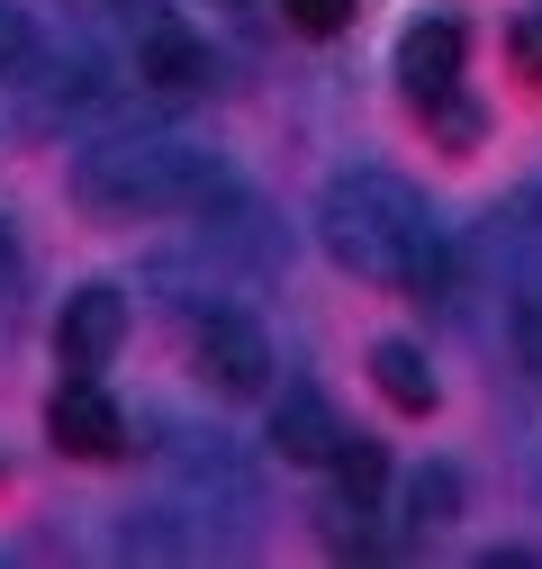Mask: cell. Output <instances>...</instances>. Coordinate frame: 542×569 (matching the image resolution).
<instances>
[{"instance_id":"obj_6","label":"cell","mask_w":542,"mask_h":569,"mask_svg":"<svg viewBox=\"0 0 542 569\" xmlns=\"http://www.w3.org/2000/svg\"><path fill=\"white\" fill-rule=\"evenodd\" d=\"M118 343H127V299L109 290V280H91V290L63 299V317H54V352H63V371H100Z\"/></svg>"},{"instance_id":"obj_16","label":"cell","mask_w":542,"mask_h":569,"mask_svg":"<svg viewBox=\"0 0 542 569\" xmlns=\"http://www.w3.org/2000/svg\"><path fill=\"white\" fill-rule=\"evenodd\" d=\"M506 54H515V73H524V82H542V10H524V19L506 28Z\"/></svg>"},{"instance_id":"obj_5","label":"cell","mask_w":542,"mask_h":569,"mask_svg":"<svg viewBox=\"0 0 542 569\" xmlns=\"http://www.w3.org/2000/svg\"><path fill=\"white\" fill-rule=\"evenodd\" d=\"M136 82H154V91H209L218 63H209V46H199L181 19H163L154 0H136Z\"/></svg>"},{"instance_id":"obj_15","label":"cell","mask_w":542,"mask_h":569,"mask_svg":"<svg viewBox=\"0 0 542 569\" xmlns=\"http://www.w3.org/2000/svg\"><path fill=\"white\" fill-rule=\"evenodd\" d=\"M281 19H290V28H308V37H334V28L353 19V0H281Z\"/></svg>"},{"instance_id":"obj_17","label":"cell","mask_w":542,"mask_h":569,"mask_svg":"<svg viewBox=\"0 0 542 569\" xmlns=\"http://www.w3.org/2000/svg\"><path fill=\"white\" fill-rule=\"evenodd\" d=\"M425 118L443 127V146H470V136H480V118H470V109H461L452 91H443V100H425Z\"/></svg>"},{"instance_id":"obj_18","label":"cell","mask_w":542,"mask_h":569,"mask_svg":"<svg viewBox=\"0 0 542 569\" xmlns=\"http://www.w3.org/2000/svg\"><path fill=\"white\" fill-rule=\"evenodd\" d=\"M0 271H10V218H0Z\"/></svg>"},{"instance_id":"obj_1","label":"cell","mask_w":542,"mask_h":569,"mask_svg":"<svg viewBox=\"0 0 542 569\" xmlns=\"http://www.w3.org/2000/svg\"><path fill=\"white\" fill-rule=\"evenodd\" d=\"M317 236H325L334 262L362 271V280H398V290H452V253H443L434 208L406 190L398 172H380V163L325 172V190H317Z\"/></svg>"},{"instance_id":"obj_10","label":"cell","mask_w":542,"mask_h":569,"mask_svg":"<svg viewBox=\"0 0 542 569\" xmlns=\"http://www.w3.org/2000/svg\"><path fill=\"white\" fill-rule=\"evenodd\" d=\"M506 352L542 380V262H515L506 280Z\"/></svg>"},{"instance_id":"obj_9","label":"cell","mask_w":542,"mask_h":569,"mask_svg":"<svg viewBox=\"0 0 542 569\" xmlns=\"http://www.w3.org/2000/svg\"><path fill=\"white\" fill-rule=\"evenodd\" d=\"M371 380H380V398L406 407V416H434V398H443V389H434V362H425L416 343H398V335L371 343Z\"/></svg>"},{"instance_id":"obj_2","label":"cell","mask_w":542,"mask_h":569,"mask_svg":"<svg viewBox=\"0 0 542 569\" xmlns=\"http://www.w3.org/2000/svg\"><path fill=\"white\" fill-rule=\"evenodd\" d=\"M218 181H227L218 154L181 146V136H154V127L100 136V146L73 154V190H82V208H100V218H163V208H199Z\"/></svg>"},{"instance_id":"obj_11","label":"cell","mask_w":542,"mask_h":569,"mask_svg":"<svg viewBox=\"0 0 542 569\" xmlns=\"http://www.w3.org/2000/svg\"><path fill=\"white\" fill-rule=\"evenodd\" d=\"M461 516V470L452 461H425L416 479H406V533H443Z\"/></svg>"},{"instance_id":"obj_3","label":"cell","mask_w":542,"mask_h":569,"mask_svg":"<svg viewBox=\"0 0 542 569\" xmlns=\"http://www.w3.org/2000/svg\"><path fill=\"white\" fill-rule=\"evenodd\" d=\"M190 362H199V380H209V389L253 398V389L271 380V343H262V326H253L244 308H209V317L190 326Z\"/></svg>"},{"instance_id":"obj_12","label":"cell","mask_w":542,"mask_h":569,"mask_svg":"<svg viewBox=\"0 0 542 569\" xmlns=\"http://www.w3.org/2000/svg\"><path fill=\"white\" fill-rule=\"evenodd\" d=\"M100 100H109V73H100L91 54H63V63H54V91H46V109L82 118V109H100Z\"/></svg>"},{"instance_id":"obj_7","label":"cell","mask_w":542,"mask_h":569,"mask_svg":"<svg viewBox=\"0 0 542 569\" xmlns=\"http://www.w3.org/2000/svg\"><path fill=\"white\" fill-rule=\"evenodd\" d=\"M461 46H470V37H461V19H443V10H434V19H416V28L398 37V82H406V100H416V109H425V100H443V91L461 82Z\"/></svg>"},{"instance_id":"obj_4","label":"cell","mask_w":542,"mask_h":569,"mask_svg":"<svg viewBox=\"0 0 542 569\" xmlns=\"http://www.w3.org/2000/svg\"><path fill=\"white\" fill-rule=\"evenodd\" d=\"M46 435L73 452V461H118L127 452V416H118V398L91 371H73V380L54 389V407H46Z\"/></svg>"},{"instance_id":"obj_8","label":"cell","mask_w":542,"mask_h":569,"mask_svg":"<svg viewBox=\"0 0 542 569\" xmlns=\"http://www.w3.org/2000/svg\"><path fill=\"white\" fill-rule=\"evenodd\" d=\"M334 443H344V425H334V407L317 389H281V398H271V452H281V461L317 470V461H334Z\"/></svg>"},{"instance_id":"obj_13","label":"cell","mask_w":542,"mask_h":569,"mask_svg":"<svg viewBox=\"0 0 542 569\" xmlns=\"http://www.w3.org/2000/svg\"><path fill=\"white\" fill-rule=\"evenodd\" d=\"M325 470L344 479V507H371V497H380V443H362V435L334 443V461H325Z\"/></svg>"},{"instance_id":"obj_14","label":"cell","mask_w":542,"mask_h":569,"mask_svg":"<svg viewBox=\"0 0 542 569\" xmlns=\"http://www.w3.org/2000/svg\"><path fill=\"white\" fill-rule=\"evenodd\" d=\"M28 54H37L28 10H19V0H0V82H10V73H28Z\"/></svg>"},{"instance_id":"obj_19","label":"cell","mask_w":542,"mask_h":569,"mask_svg":"<svg viewBox=\"0 0 542 569\" xmlns=\"http://www.w3.org/2000/svg\"><path fill=\"white\" fill-rule=\"evenodd\" d=\"M209 10H244V0H209Z\"/></svg>"}]
</instances>
